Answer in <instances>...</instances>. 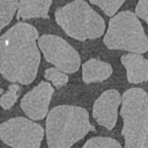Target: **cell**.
I'll use <instances>...</instances> for the list:
<instances>
[{"label": "cell", "instance_id": "5bb4252c", "mask_svg": "<svg viewBox=\"0 0 148 148\" xmlns=\"http://www.w3.org/2000/svg\"><path fill=\"white\" fill-rule=\"evenodd\" d=\"M20 92H21V86L18 83L9 84L8 90L0 95V106L5 110L12 109L13 105L16 103Z\"/></svg>", "mask_w": 148, "mask_h": 148}, {"label": "cell", "instance_id": "8fae6325", "mask_svg": "<svg viewBox=\"0 0 148 148\" xmlns=\"http://www.w3.org/2000/svg\"><path fill=\"white\" fill-rule=\"evenodd\" d=\"M112 66L97 58H91L82 65V80L84 83H98L112 75Z\"/></svg>", "mask_w": 148, "mask_h": 148}, {"label": "cell", "instance_id": "4fadbf2b", "mask_svg": "<svg viewBox=\"0 0 148 148\" xmlns=\"http://www.w3.org/2000/svg\"><path fill=\"white\" fill-rule=\"evenodd\" d=\"M17 6L18 0H0V32L14 18Z\"/></svg>", "mask_w": 148, "mask_h": 148}, {"label": "cell", "instance_id": "d6986e66", "mask_svg": "<svg viewBox=\"0 0 148 148\" xmlns=\"http://www.w3.org/2000/svg\"><path fill=\"white\" fill-rule=\"evenodd\" d=\"M2 92H3V89H1V88H0V95H1Z\"/></svg>", "mask_w": 148, "mask_h": 148}, {"label": "cell", "instance_id": "7a4b0ae2", "mask_svg": "<svg viewBox=\"0 0 148 148\" xmlns=\"http://www.w3.org/2000/svg\"><path fill=\"white\" fill-rule=\"evenodd\" d=\"M89 132H95V126L84 108L57 105L46 114L44 135L49 148H71Z\"/></svg>", "mask_w": 148, "mask_h": 148}, {"label": "cell", "instance_id": "6da1fadb", "mask_svg": "<svg viewBox=\"0 0 148 148\" xmlns=\"http://www.w3.org/2000/svg\"><path fill=\"white\" fill-rule=\"evenodd\" d=\"M38 30L18 21L0 36V74L12 83L28 86L37 76L40 51Z\"/></svg>", "mask_w": 148, "mask_h": 148}, {"label": "cell", "instance_id": "52a82bcc", "mask_svg": "<svg viewBox=\"0 0 148 148\" xmlns=\"http://www.w3.org/2000/svg\"><path fill=\"white\" fill-rule=\"evenodd\" d=\"M43 138L42 125L24 117L10 118L0 124V139L12 148H39Z\"/></svg>", "mask_w": 148, "mask_h": 148}, {"label": "cell", "instance_id": "3957f363", "mask_svg": "<svg viewBox=\"0 0 148 148\" xmlns=\"http://www.w3.org/2000/svg\"><path fill=\"white\" fill-rule=\"evenodd\" d=\"M57 24L76 40L96 39L105 32V21L84 0H73L54 12Z\"/></svg>", "mask_w": 148, "mask_h": 148}, {"label": "cell", "instance_id": "5b68a950", "mask_svg": "<svg viewBox=\"0 0 148 148\" xmlns=\"http://www.w3.org/2000/svg\"><path fill=\"white\" fill-rule=\"evenodd\" d=\"M103 43L110 50L139 54L148 51V36L139 17L131 10H123L111 16Z\"/></svg>", "mask_w": 148, "mask_h": 148}, {"label": "cell", "instance_id": "9a60e30c", "mask_svg": "<svg viewBox=\"0 0 148 148\" xmlns=\"http://www.w3.org/2000/svg\"><path fill=\"white\" fill-rule=\"evenodd\" d=\"M81 148H123L121 145L109 136H94L90 138Z\"/></svg>", "mask_w": 148, "mask_h": 148}, {"label": "cell", "instance_id": "e0dca14e", "mask_svg": "<svg viewBox=\"0 0 148 148\" xmlns=\"http://www.w3.org/2000/svg\"><path fill=\"white\" fill-rule=\"evenodd\" d=\"M44 77L47 81H50L52 83V86L56 88H61V87L66 86L68 82V75L65 74L64 72L57 69L56 67L46 68L44 72Z\"/></svg>", "mask_w": 148, "mask_h": 148}, {"label": "cell", "instance_id": "2e32d148", "mask_svg": "<svg viewBox=\"0 0 148 148\" xmlns=\"http://www.w3.org/2000/svg\"><path fill=\"white\" fill-rule=\"evenodd\" d=\"M89 1L90 3L99 7L106 16L111 17L116 13H118V10L126 0H89Z\"/></svg>", "mask_w": 148, "mask_h": 148}, {"label": "cell", "instance_id": "8992f818", "mask_svg": "<svg viewBox=\"0 0 148 148\" xmlns=\"http://www.w3.org/2000/svg\"><path fill=\"white\" fill-rule=\"evenodd\" d=\"M37 45L44 59L65 74L76 73L80 69V54L62 37L42 35L37 39Z\"/></svg>", "mask_w": 148, "mask_h": 148}, {"label": "cell", "instance_id": "ba28073f", "mask_svg": "<svg viewBox=\"0 0 148 148\" xmlns=\"http://www.w3.org/2000/svg\"><path fill=\"white\" fill-rule=\"evenodd\" d=\"M53 92V86L47 81H42L21 98L20 106L29 119L42 120L49 112V105Z\"/></svg>", "mask_w": 148, "mask_h": 148}, {"label": "cell", "instance_id": "30bf717a", "mask_svg": "<svg viewBox=\"0 0 148 148\" xmlns=\"http://www.w3.org/2000/svg\"><path fill=\"white\" fill-rule=\"evenodd\" d=\"M120 61L126 69V77L130 83L138 84L148 81V59L139 53H125Z\"/></svg>", "mask_w": 148, "mask_h": 148}, {"label": "cell", "instance_id": "277c9868", "mask_svg": "<svg viewBox=\"0 0 148 148\" xmlns=\"http://www.w3.org/2000/svg\"><path fill=\"white\" fill-rule=\"evenodd\" d=\"M124 148H148V92L130 88L121 95Z\"/></svg>", "mask_w": 148, "mask_h": 148}, {"label": "cell", "instance_id": "7c38bea8", "mask_svg": "<svg viewBox=\"0 0 148 148\" xmlns=\"http://www.w3.org/2000/svg\"><path fill=\"white\" fill-rule=\"evenodd\" d=\"M51 5L52 0H18L16 18H49V10Z\"/></svg>", "mask_w": 148, "mask_h": 148}, {"label": "cell", "instance_id": "ac0fdd59", "mask_svg": "<svg viewBox=\"0 0 148 148\" xmlns=\"http://www.w3.org/2000/svg\"><path fill=\"white\" fill-rule=\"evenodd\" d=\"M134 14L148 24V0H139Z\"/></svg>", "mask_w": 148, "mask_h": 148}, {"label": "cell", "instance_id": "9c48e42d", "mask_svg": "<svg viewBox=\"0 0 148 148\" xmlns=\"http://www.w3.org/2000/svg\"><path fill=\"white\" fill-rule=\"evenodd\" d=\"M121 95L117 89H109L95 101L92 105L94 119L106 130H112L118 120Z\"/></svg>", "mask_w": 148, "mask_h": 148}]
</instances>
